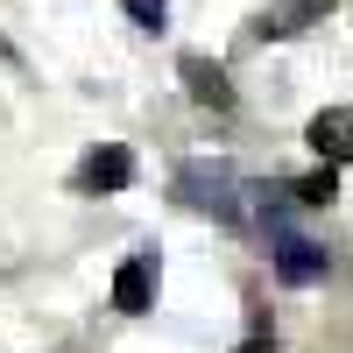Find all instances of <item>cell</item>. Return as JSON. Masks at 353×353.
Returning a JSON list of instances; mask_svg holds the SVG:
<instances>
[{"instance_id":"277c9868","label":"cell","mask_w":353,"mask_h":353,"mask_svg":"<svg viewBox=\"0 0 353 353\" xmlns=\"http://www.w3.org/2000/svg\"><path fill=\"white\" fill-rule=\"evenodd\" d=\"M276 276L290 290H311L318 276H325V248L304 241V233H276Z\"/></svg>"},{"instance_id":"ba28073f","label":"cell","mask_w":353,"mask_h":353,"mask_svg":"<svg viewBox=\"0 0 353 353\" xmlns=\"http://www.w3.org/2000/svg\"><path fill=\"white\" fill-rule=\"evenodd\" d=\"M332 198H339V176L332 170H311L304 184H297V205H332Z\"/></svg>"},{"instance_id":"3957f363","label":"cell","mask_w":353,"mask_h":353,"mask_svg":"<svg viewBox=\"0 0 353 353\" xmlns=\"http://www.w3.org/2000/svg\"><path fill=\"white\" fill-rule=\"evenodd\" d=\"M149 304H156V254L141 248V254H128V261H121V276H113V311L141 318Z\"/></svg>"},{"instance_id":"7a4b0ae2","label":"cell","mask_w":353,"mask_h":353,"mask_svg":"<svg viewBox=\"0 0 353 353\" xmlns=\"http://www.w3.org/2000/svg\"><path fill=\"white\" fill-rule=\"evenodd\" d=\"M304 141L318 149V163H353V106H325V113H311V128H304Z\"/></svg>"},{"instance_id":"6da1fadb","label":"cell","mask_w":353,"mask_h":353,"mask_svg":"<svg viewBox=\"0 0 353 353\" xmlns=\"http://www.w3.org/2000/svg\"><path fill=\"white\" fill-rule=\"evenodd\" d=\"M176 198L191 212H212V219H241V184H233L226 163H184L176 170Z\"/></svg>"},{"instance_id":"8992f818","label":"cell","mask_w":353,"mask_h":353,"mask_svg":"<svg viewBox=\"0 0 353 353\" xmlns=\"http://www.w3.org/2000/svg\"><path fill=\"white\" fill-rule=\"evenodd\" d=\"M176 71H184V92L198 99V106H233V85H226V64H212V57H184V64H176Z\"/></svg>"},{"instance_id":"52a82bcc","label":"cell","mask_w":353,"mask_h":353,"mask_svg":"<svg viewBox=\"0 0 353 353\" xmlns=\"http://www.w3.org/2000/svg\"><path fill=\"white\" fill-rule=\"evenodd\" d=\"M332 14V0H276L269 14H261V36H304Z\"/></svg>"},{"instance_id":"9c48e42d","label":"cell","mask_w":353,"mask_h":353,"mask_svg":"<svg viewBox=\"0 0 353 353\" xmlns=\"http://www.w3.org/2000/svg\"><path fill=\"white\" fill-rule=\"evenodd\" d=\"M121 8H128L141 28H163V21H170V0H121Z\"/></svg>"},{"instance_id":"5b68a950","label":"cell","mask_w":353,"mask_h":353,"mask_svg":"<svg viewBox=\"0 0 353 353\" xmlns=\"http://www.w3.org/2000/svg\"><path fill=\"white\" fill-rule=\"evenodd\" d=\"M78 184H85V191H128V184H134V156L121 149V141H106V149H92V156H85Z\"/></svg>"},{"instance_id":"30bf717a","label":"cell","mask_w":353,"mask_h":353,"mask_svg":"<svg viewBox=\"0 0 353 353\" xmlns=\"http://www.w3.org/2000/svg\"><path fill=\"white\" fill-rule=\"evenodd\" d=\"M233 353H276V346L269 339H248V346H233Z\"/></svg>"}]
</instances>
